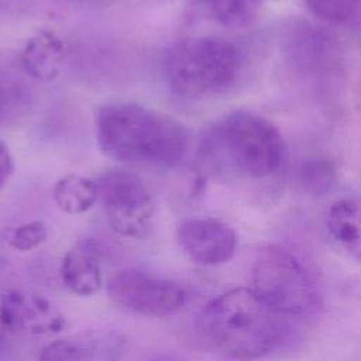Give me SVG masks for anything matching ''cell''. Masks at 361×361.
<instances>
[{"instance_id": "6da1fadb", "label": "cell", "mask_w": 361, "mask_h": 361, "mask_svg": "<svg viewBox=\"0 0 361 361\" xmlns=\"http://www.w3.org/2000/svg\"><path fill=\"white\" fill-rule=\"evenodd\" d=\"M96 137L110 159L154 168L178 165L188 147L180 123L135 103L102 107L96 116Z\"/></svg>"}, {"instance_id": "7a4b0ae2", "label": "cell", "mask_w": 361, "mask_h": 361, "mask_svg": "<svg viewBox=\"0 0 361 361\" xmlns=\"http://www.w3.org/2000/svg\"><path fill=\"white\" fill-rule=\"evenodd\" d=\"M203 334L240 360L267 355L278 341L275 313L250 288H234L214 298L200 314Z\"/></svg>"}, {"instance_id": "3957f363", "label": "cell", "mask_w": 361, "mask_h": 361, "mask_svg": "<svg viewBox=\"0 0 361 361\" xmlns=\"http://www.w3.org/2000/svg\"><path fill=\"white\" fill-rule=\"evenodd\" d=\"M243 65V52L231 41L190 37L168 52L165 76L173 94L195 100L227 92L238 80Z\"/></svg>"}, {"instance_id": "277c9868", "label": "cell", "mask_w": 361, "mask_h": 361, "mask_svg": "<svg viewBox=\"0 0 361 361\" xmlns=\"http://www.w3.org/2000/svg\"><path fill=\"white\" fill-rule=\"evenodd\" d=\"M212 141L234 171L255 179L276 172L285 154L278 127L251 110H234L224 116L214 126Z\"/></svg>"}, {"instance_id": "5b68a950", "label": "cell", "mask_w": 361, "mask_h": 361, "mask_svg": "<svg viewBox=\"0 0 361 361\" xmlns=\"http://www.w3.org/2000/svg\"><path fill=\"white\" fill-rule=\"evenodd\" d=\"M252 290L276 314H302L313 303L312 281L286 248L262 247L252 264Z\"/></svg>"}, {"instance_id": "8992f818", "label": "cell", "mask_w": 361, "mask_h": 361, "mask_svg": "<svg viewBox=\"0 0 361 361\" xmlns=\"http://www.w3.org/2000/svg\"><path fill=\"white\" fill-rule=\"evenodd\" d=\"M102 200L110 227L126 237L144 238L149 234L154 202L144 182L127 171H110L99 178Z\"/></svg>"}, {"instance_id": "52a82bcc", "label": "cell", "mask_w": 361, "mask_h": 361, "mask_svg": "<svg viewBox=\"0 0 361 361\" xmlns=\"http://www.w3.org/2000/svg\"><path fill=\"white\" fill-rule=\"evenodd\" d=\"M109 298L121 309L149 317H168L186 303V290L171 279L141 269H121L107 282Z\"/></svg>"}, {"instance_id": "ba28073f", "label": "cell", "mask_w": 361, "mask_h": 361, "mask_svg": "<svg viewBox=\"0 0 361 361\" xmlns=\"http://www.w3.org/2000/svg\"><path fill=\"white\" fill-rule=\"evenodd\" d=\"M176 240L183 254L200 265L224 264L237 248L234 228L212 217L185 220L176 230Z\"/></svg>"}, {"instance_id": "9c48e42d", "label": "cell", "mask_w": 361, "mask_h": 361, "mask_svg": "<svg viewBox=\"0 0 361 361\" xmlns=\"http://www.w3.org/2000/svg\"><path fill=\"white\" fill-rule=\"evenodd\" d=\"M0 322L11 333L52 334L63 329L65 319L54 305L38 293L10 289L3 293Z\"/></svg>"}, {"instance_id": "30bf717a", "label": "cell", "mask_w": 361, "mask_h": 361, "mask_svg": "<svg viewBox=\"0 0 361 361\" xmlns=\"http://www.w3.org/2000/svg\"><path fill=\"white\" fill-rule=\"evenodd\" d=\"M61 279L72 293L79 296H92L102 289L100 251L94 241H80L63 255Z\"/></svg>"}, {"instance_id": "8fae6325", "label": "cell", "mask_w": 361, "mask_h": 361, "mask_svg": "<svg viewBox=\"0 0 361 361\" xmlns=\"http://www.w3.org/2000/svg\"><path fill=\"white\" fill-rule=\"evenodd\" d=\"M63 58V41L48 30H41L32 35L21 52V63L25 72L42 82H49L59 73Z\"/></svg>"}, {"instance_id": "7c38bea8", "label": "cell", "mask_w": 361, "mask_h": 361, "mask_svg": "<svg viewBox=\"0 0 361 361\" xmlns=\"http://www.w3.org/2000/svg\"><path fill=\"white\" fill-rule=\"evenodd\" d=\"M326 226L333 240L345 252L361 261V199L336 200L327 212Z\"/></svg>"}, {"instance_id": "4fadbf2b", "label": "cell", "mask_w": 361, "mask_h": 361, "mask_svg": "<svg viewBox=\"0 0 361 361\" xmlns=\"http://www.w3.org/2000/svg\"><path fill=\"white\" fill-rule=\"evenodd\" d=\"M52 196L61 212L80 214L99 199V185L97 180L82 175H66L54 185Z\"/></svg>"}, {"instance_id": "5bb4252c", "label": "cell", "mask_w": 361, "mask_h": 361, "mask_svg": "<svg viewBox=\"0 0 361 361\" xmlns=\"http://www.w3.org/2000/svg\"><path fill=\"white\" fill-rule=\"evenodd\" d=\"M116 344L107 347L102 343L86 340L61 338L47 344L38 357V361H107L114 360Z\"/></svg>"}, {"instance_id": "9a60e30c", "label": "cell", "mask_w": 361, "mask_h": 361, "mask_svg": "<svg viewBox=\"0 0 361 361\" xmlns=\"http://www.w3.org/2000/svg\"><path fill=\"white\" fill-rule=\"evenodd\" d=\"M212 18L230 30L250 27L259 14L261 0H206Z\"/></svg>"}, {"instance_id": "2e32d148", "label": "cell", "mask_w": 361, "mask_h": 361, "mask_svg": "<svg viewBox=\"0 0 361 361\" xmlns=\"http://www.w3.org/2000/svg\"><path fill=\"white\" fill-rule=\"evenodd\" d=\"M31 93L20 78L0 73V124H8L20 118L30 106Z\"/></svg>"}, {"instance_id": "e0dca14e", "label": "cell", "mask_w": 361, "mask_h": 361, "mask_svg": "<svg viewBox=\"0 0 361 361\" xmlns=\"http://www.w3.org/2000/svg\"><path fill=\"white\" fill-rule=\"evenodd\" d=\"M48 235L47 226L39 221H28L14 227L8 234V244L20 252H27L41 245Z\"/></svg>"}, {"instance_id": "ac0fdd59", "label": "cell", "mask_w": 361, "mask_h": 361, "mask_svg": "<svg viewBox=\"0 0 361 361\" xmlns=\"http://www.w3.org/2000/svg\"><path fill=\"white\" fill-rule=\"evenodd\" d=\"M300 179L302 185L312 193H324L334 182V169L327 161L314 159L302 166Z\"/></svg>"}, {"instance_id": "d6986e66", "label": "cell", "mask_w": 361, "mask_h": 361, "mask_svg": "<svg viewBox=\"0 0 361 361\" xmlns=\"http://www.w3.org/2000/svg\"><path fill=\"white\" fill-rule=\"evenodd\" d=\"M355 1L357 0H306L314 14L333 21L347 18L355 7Z\"/></svg>"}, {"instance_id": "ffe728a7", "label": "cell", "mask_w": 361, "mask_h": 361, "mask_svg": "<svg viewBox=\"0 0 361 361\" xmlns=\"http://www.w3.org/2000/svg\"><path fill=\"white\" fill-rule=\"evenodd\" d=\"M13 173V158L7 145L0 140V189L6 186Z\"/></svg>"}]
</instances>
